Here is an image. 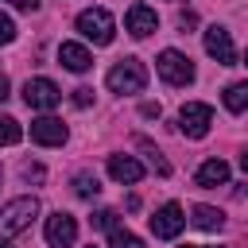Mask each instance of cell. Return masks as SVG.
<instances>
[{
	"instance_id": "6da1fadb",
	"label": "cell",
	"mask_w": 248,
	"mask_h": 248,
	"mask_svg": "<svg viewBox=\"0 0 248 248\" xmlns=\"http://www.w3.org/2000/svg\"><path fill=\"white\" fill-rule=\"evenodd\" d=\"M105 85H108L112 93H143V85H147V66L128 54V58H120V62L108 70Z\"/></svg>"
},
{
	"instance_id": "7a4b0ae2",
	"label": "cell",
	"mask_w": 248,
	"mask_h": 248,
	"mask_svg": "<svg viewBox=\"0 0 248 248\" xmlns=\"http://www.w3.org/2000/svg\"><path fill=\"white\" fill-rule=\"evenodd\" d=\"M35 213H39V202L35 198H12V202H4L0 205V240L23 232L35 221Z\"/></svg>"
},
{
	"instance_id": "3957f363",
	"label": "cell",
	"mask_w": 248,
	"mask_h": 248,
	"mask_svg": "<svg viewBox=\"0 0 248 248\" xmlns=\"http://www.w3.org/2000/svg\"><path fill=\"white\" fill-rule=\"evenodd\" d=\"M78 31H81L93 46H108L112 35H116V19H112L105 8H85V12L78 16Z\"/></svg>"
},
{
	"instance_id": "277c9868",
	"label": "cell",
	"mask_w": 248,
	"mask_h": 248,
	"mask_svg": "<svg viewBox=\"0 0 248 248\" xmlns=\"http://www.w3.org/2000/svg\"><path fill=\"white\" fill-rule=\"evenodd\" d=\"M155 70H159V78H163L167 85H174V89H182V85L194 81V62H190L182 50H163V54L155 58Z\"/></svg>"
},
{
	"instance_id": "5b68a950",
	"label": "cell",
	"mask_w": 248,
	"mask_h": 248,
	"mask_svg": "<svg viewBox=\"0 0 248 248\" xmlns=\"http://www.w3.org/2000/svg\"><path fill=\"white\" fill-rule=\"evenodd\" d=\"M209 124H213V108H209L205 101H186V105H182V112H178L182 136L202 140V136H209Z\"/></svg>"
},
{
	"instance_id": "8992f818",
	"label": "cell",
	"mask_w": 248,
	"mask_h": 248,
	"mask_svg": "<svg viewBox=\"0 0 248 248\" xmlns=\"http://www.w3.org/2000/svg\"><path fill=\"white\" fill-rule=\"evenodd\" d=\"M23 101H27V108H39V112H50L58 101H62V89L50 81V78H31L27 85H23Z\"/></svg>"
},
{
	"instance_id": "52a82bcc",
	"label": "cell",
	"mask_w": 248,
	"mask_h": 248,
	"mask_svg": "<svg viewBox=\"0 0 248 248\" xmlns=\"http://www.w3.org/2000/svg\"><path fill=\"white\" fill-rule=\"evenodd\" d=\"M182 229H186V213H182L178 202H167V205L155 209V217H151V232H155L159 240H174Z\"/></svg>"
},
{
	"instance_id": "ba28073f",
	"label": "cell",
	"mask_w": 248,
	"mask_h": 248,
	"mask_svg": "<svg viewBox=\"0 0 248 248\" xmlns=\"http://www.w3.org/2000/svg\"><path fill=\"white\" fill-rule=\"evenodd\" d=\"M46 244L50 248H74V240H78V217H70V213H50L46 217Z\"/></svg>"
},
{
	"instance_id": "9c48e42d",
	"label": "cell",
	"mask_w": 248,
	"mask_h": 248,
	"mask_svg": "<svg viewBox=\"0 0 248 248\" xmlns=\"http://www.w3.org/2000/svg\"><path fill=\"white\" fill-rule=\"evenodd\" d=\"M205 54H209V58H217L221 66H236V46H232V35H229L221 23L205 27Z\"/></svg>"
},
{
	"instance_id": "30bf717a",
	"label": "cell",
	"mask_w": 248,
	"mask_h": 248,
	"mask_svg": "<svg viewBox=\"0 0 248 248\" xmlns=\"http://www.w3.org/2000/svg\"><path fill=\"white\" fill-rule=\"evenodd\" d=\"M66 124L58 120V116H39V120H31V140L35 143H43V147H62L66 143Z\"/></svg>"
},
{
	"instance_id": "8fae6325",
	"label": "cell",
	"mask_w": 248,
	"mask_h": 248,
	"mask_svg": "<svg viewBox=\"0 0 248 248\" xmlns=\"http://www.w3.org/2000/svg\"><path fill=\"white\" fill-rule=\"evenodd\" d=\"M124 27H128V35H136V39H147V35L159 27V19H155V8H147V4H132V8H128V16H124Z\"/></svg>"
},
{
	"instance_id": "7c38bea8",
	"label": "cell",
	"mask_w": 248,
	"mask_h": 248,
	"mask_svg": "<svg viewBox=\"0 0 248 248\" xmlns=\"http://www.w3.org/2000/svg\"><path fill=\"white\" fill-rule=\"evenodd\" d=\"M194 182L202 190H217V186H229V163L225 159H205L194 174Z\"/></svg>"
},
{
	"instance_id": "4fadbf2b",
	"label": "cell",
	"mask_w": 248,
	"mask_h": 248,
	"mask_svg": "<svg viewBox=\"0 0 248 248\" xmlns=\"http://www.w3.org/2000/svg\"><path fill=\"white\" fill-rule=\"evenodd\" d=\"M108 174H112L116 182L132 186V182H140V178H143V163H140V159H132V155H108Z\"/></svg>"
},
{
	"instance_id": "5bb4252c",
	"label": "cell",
	"mask_w": 248,
	"mask_h": 248,
	"mask_svg": "<svg viewBox=\"0 0 248 248\" xmlns=\"http://www.w3.org/2000/svg\"><path fill=\"white\" fill-rule=\"evenodd\" d=\"M58 62H62L66 70H74V74H85V70L93 66V54H89L81 43H62V46H58Z\"/></svg>"
},
{
	"instance_id": "9a60e30c",
	"label": "cell",
	"mask_w": 248,
	"mask_h": 248,
	"mask_svg": "<svg viewBox=\"0 0 248 248\" xmlns=\"http://www.w3.org/2000/svg\"><path fill=\"white\" fill-rule=\"evenodd\" d=\"M190 221H194L198 229H205V232H217V229L225 225V213L213 209V205H194V209H190Z\"/></svg>"
},
{
	"instance_id": "2e32d148",
	"label": "cell",
	"mask_w": 248,
	"mask_h": 248,
	"mask_svg": "<svg viewBox=\"0 0 248 248\" xmlns=\"http://www.w3.org/2000/svg\"><path fill=\"white\" fill-rule=\"evenodd\" d=\"M221 101H225L229 112H248V81H232Z\"/></svg>"
},
{
	"instance_id": "e0dca14e",
	"label": "cell",
	"mask_w": 248,
	"mask_h": 248,
	"mask_svg": "<svg viewBox=\"0 0 248 248\" xmlns=\"http://www.w3.org/2000/svg\"><path fill=\"white\" fill-rule=\"evenodd\" d=\"M19 140H23V128H19V120L0 112V147H12V143H19Z\"/></svg>"
},
{
	"instance_id": "ac0fdd59",
	"label": "cell",
	"mask_w": 248,
	"mask_h": 248,
	"mask_svg": "<svg viewBox=\"0 0 248 248\" xmlns=\"http://www.w3.org/2000/svg\"><path fill=\"white\" fill-rule=\"evenodd\" d=\"M74 194H78V198H97V194H101V182H97V174H89V170L74 174Z\"/></svg>"
},
{
	"instance_id": "d6986e66",
	"label": "cell",
	"mask_w": 248,
	"mask_h": 248,
	"mask_svg": "<svg viewBox=\"0 0 248 248\" xmlns=\"http://www.w3.org/2000/svg\"><path fill=\"white\" fill-rule=\"evenodd\" d=\"M108 248H143V240L128 229H108Z\"/></svg>"
},
{
	"instance_id": "ffe728a7",
	"label": "cell",
	"mask_w": 248,
	"mask_h": 248,
	"mask_svg": "<svg viewBox=\"0 0 248 248\" xmlns=\"http://www.w3.org/2000/svg\"><path fill=\"white\" fill-rule=\"evenodd\" d=\"M136 143H140V147L147 151V159H151V167H155L159 174H170V167H167V159H163V155H159V151H155V147H151L147 140H136Z\"/></svg>"
},
{
	"instance_id": "44dd1931",
	"label": "cell",
	"mask_w": 248,
	"mask_h": 248,
	"mask_svg": "<svg viewBox=\"0 0 248 248\" xmlns=\"http://www.w3.org/2000/svg\"><path fill=\"white\" fill-rule=\"evenodd\" d=\"M93 229H116V209H97L93 213Z\"/></svg>"
},
{
	"instance_id": "7402d4cb",
	"label": "cell",
	"mask_w": 248,
	"mask_h": 248,
	"mask_svg": "<svg viewBox=\"0 0 248 248\" xmlns=\"http://www.w3.org/2000/svg\"><path fill=\"white\" fill-rule=\"evenodd\" d=\"M12 39H16V23H12V16H4V12H0V46H4V43H12Z\"/></svg>"
},
{
	"instance_id": "603a6c76",
	"label": "cell",
	"mask_w": 248,
	"mask_h": 248,
	"mask_svg": "<svg viewBox=\"0 0 248 248\" xmlns=\"http://www.w3.org/2000/svg\"><path fill=\"white\" fill-rule=\"evenodd\" d=\"M74 105H78V108H89V105H93V89H89V85H78V89H74Z\"/></svg>"
},
{
	"instance_id": "cb8c5ba5",
	"label": "cell",
	"mask_w": 248,
	"mask_h": 248,
	"mask_svg": "<svg viewBox=\"0 0 248 248\" xmlns=\"http://www.w3.org/2000/svg\"><path fill=\"white\" fill-rule=\"evenodd\" d=\"M43 174H46V170H43L39 163H27V167H23V178H27V182H43Z\"/></svg>"
},
{
	"instance_id": "d4e9b609",
	"label": "cell",
	"mask_w": 248,
	"mask_h": 248,
	"mask_svg": "<svg viewBox=\"0 0 248 248\" xmlns=\"http://www.w3.org/2000/svg\"><path fill=\"white\" fill-rule=\"evenodd\" d=\"M12 8H19V12H35L39 8V0H8Z\"/></svg>"
},
{
	"instance_id": "484cf974",
	"label": "cell",
	"mask_w": 248,
	"mask_h": 248,
	"mask_svg": "<svg viewBox=\"0 0 248 248\" xmlns=\"http://www.w3.org/2000/svg\"><path fill=\"white\" fill-rule=\"evenodd\" d=\"M8 89H12V81H8L4 74H0V101H8Z\"/></svg>"
},
{
	"instance_id": "4316f807",
	"label": "cell",
	"mask_w": 248,
	"mask_h": 248,
	"mask_svg": "<svg viewBox=\"0 0 248 248\" xmlns=\"http://www.w3.org/2000/svg\"><path fill=\"white\" fill-rule=\"evenodd\" d=\"M240 167H244V174H248V147L240 151Z\"/></svg>"
},
{
	"instance_id": "83f0119b",
	"label": "cell",
	"mask_w": 248,
	"mask_h": 248,
	"mask_svg": "<svg viewBox=\"0 0 248 248\" xmlns=\"http://www.w3.org/2000/svg\"><path fill=\"white\" fill-rule=\"evenodd\" d=\"M186 248H213V244H186Z\"/></svg>"
},
{
	"instance_id": "f1b7e54d",
	"label": "cell",
	"mask_w": 248,
	"mask_h": 248,
	"mask_svg": "<svg viewBox=\"0 0 248 248\" xmlns=\"http://www.w3.org/2000/svg\"><path fill=\"white\" fill-rule=\"evenodd\" d=\"M0 248H8V244H4V240H0Z\"/></svg>"
},
{
	"instance_id": "f546056e",
	"label": "cell",
	"mask_w": 248,
	"mask_h": 248,
	"mask_svg": "<svg viewBox=\"0 0 248 248\" xmlns=\"http://www.w3.org/2000/svg\"><path fill=\"white\" fill-rule=\"evenodd\" d=\"M0 182H4V170H0Z\"/></svg>"
},
{
	"instance_id": "4dcf8cb0",
	"label": "cell",
	"mask_w": 248,
	"mask_h": 248,
	"mask_svg": "<svg viewBox=\"0 0 248 248\" xmlns=\"http://www.w3.org/2000/svg\"><path fill=\"white\" fill-rule=\"evenodd\" d=\"M244 62H248V54H244Z\"/></svg>"
},
{
	"instance_id": "1f68e13d",
	"label": "cell",
	"mask_w": 248,
	"mask_h": 248,
	"mask_svg": "<svg viewBox=\"0 0 248 248\" xmlns=\"http://www.w3.org/2000/svg\"><path fill=\"white\" fill-rule=\"evenodd\" d=\"M89 248H93V244H89Z\"/></svg>"
}]
</instances>
